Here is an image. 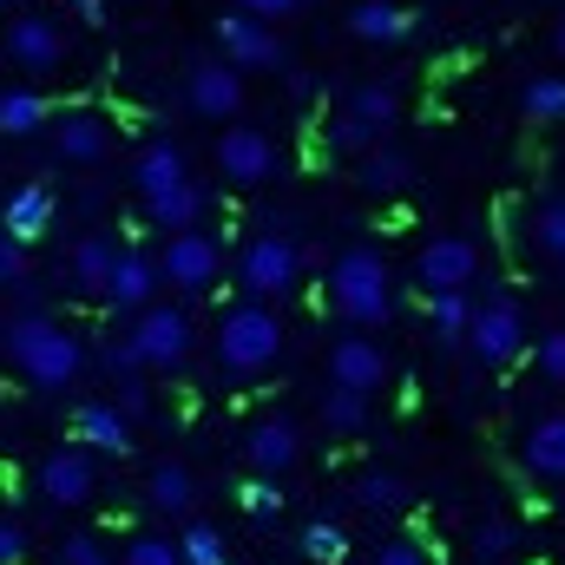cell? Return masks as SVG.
I'll list each match as a JSON object with an SVG mask.
<instances>
[{
	"instance_id": "9c48e42d",
	"label": "cell",
	"mask_w": 565,
	"mask_h": 565,
	"mask_svg": "<svg viewBox=\"0 0 565 565\" xmlns=\"http://www.w3.org/2000/svg\"><path fill=\"white\" fill-rule=\"evenodd\" d=\"M132 342H139L145 369H184L191 362V316L178 302H151L132 322Z\"/></svg>"
},
{
	"instance_id": "8d00e7d4",
	"label": "cell",
	"mask_w": 565,
	"mask_h": 565,
	"mask_svg": "<svg viewBox=\"0 0 565 565\" xmlns=\"http://www.w3.org/2000/svg\"><path fill=\"white\" fill-rule=\"evenodd\" d=\"M53 565H113V553H106L99 533H66V540L53 546Z\"/></svg>"
},
{
	"instance_id": "5b68a950",
	"label": "cell",
	"mask_w": 565,
	"mask_h": 565,
	"mask_svg": "<svg viewBox=\"0 0 565 565\" xmlns=\"http://www.w3.org/2000/svg\"><path fill=\"white\" fill-rule=\"evenodd\" d=\"M395 119H402V93H395V79H362V86L349 93V113L335 119V145H349V151H375Z\"/></svg>"
},
{
	"instance_id": "7dc6e473",
	"label": "cell",
	"mask_w": 565,
	"mask_h": 565,
	"mask_svg": "<svg viewBox=\"0 0 565 565\" xmlns=\"http://www.w3.org/2000/svg\"><path fill=\"white\" fill-rule=\"evenodd\" d=\"M79 20H86V26H99V20H106V0H79Z\"/></svg>"
},
{
	"instance_id": "ffe728a7",
	"label": "cell",
	"mask_w": 565,
	"mask_h": 565,
	"mask_svg": "<svg viewBox=\"0 0 565 565\" xmlns=\"http://www.w3.org/2000/svg\"><path fill=\"white\" fill-rule=\"evenodd\" d=\"M158 264L145 257V250H119V264H113V282H106V302L113 309H151V289H158Z\"/></svg>"
},
{
	"instance_id": "7c38bea8",
	"label": "cell",
	"mask_w": 565,
	"mask_h": 565,
	"mask_svg": "<svg viewBox=\"0 0 565 565\" xmlns=\"http://www.w3.org/2000/svg\"><path fill=\"white\" fill-rule=\"evenodd\" d=\"M93 487H99V473H93V447H60V454L40 460V493H46L53 507H86Z\"/></svg>"
},
{
	"instance_id": "2e32d148",
	"label": "cell",
	"mask_w": 565,
	"mask_h": 565,
	"mask_svg": "<svg viewBox=\"0 0 565 565\" xmlns=\"http://www.w3.org/2000/svg\"><path fill=\"white\" fill-rule=\"evenodd\" d=\"M244 460L257 467V473H289L296 460H302V434H296V422H282V415H270V422H257L250 434H244Z\"/></svg>"
},
{
	"instance_id": "f1b7e54d",
	"label": "cell",
	"mask_w": 565,
	"mask_h": 565,
	"mask_svg": "<svg viewBox=\"0 0 565 565\" xmlns=\"http://www.w3.org/2000/svg\"><path fill=\"white\" fill-rule=\"evenodd\" d=\"M322 422H329V434H362V422H369V395L329 382V395H322Z\"/></svg>"
},
{
	"instance_id": "836d02e7",
	"label": "cell",
	"mask_w": 565,
	"mask_h": 565,
	"mask_svg": "<svg viewBox=\"0 0 565 565\" xmlns=\"http://www.w3.org/2000/svg\"><path fill=\"white\" fill-rule=\"evenodd\" d=\"M237 507H244L250 520H277V513H282V487L270 480V473H257V480H244V487H237Z\"/></svg>"
},
{
	"instance_id": "3957f363",
	"label": "cell",
	"mask_w": 565,
	"mask_h": 565,
	"mask_svg": "<svg viewBox=\"0 0 565 565\" xmlns=\"http://www.w3.org/2000/svg\"><path fill=\"white\" fill-rule=\"evenodd\" d=\"M282 355V322L270 302H237V309H224V322H217V369L224 375H264L270 362Z\"/></svg>"
},
{
	"instance_id": "c3c4849f",
	"label": "cell",
	"mask_w": 565,
	"mask_h": 565,
	"mask_svg": "<svg viewBox=\"0 0 565 565\" xmlns=\"http://www.w3.org/2000/svg\"><path fill=\"white\" fill-rule=\"evenodd\" d=\"M553 46H559V53H565V13H559V26H553Z\"/></svg>"
},
{
	"instance_id": "83f0119b",
	"label": "cell",
	"mask_w": 565,
	"mask_h": 565,
	"mask_svg": "<svg viewBox=\"0 0 565 565\" xmlns=\"http://www.w3.org/2000/svg\"><path fill=\"white\" fill-rule=\"evenodd\" d=\"M427 322H434L440 342H460V335L473 329V302H467V289H427Z\"/></svg>"
},
{
	"instance_id": "8992f818",
	"label": "cell",
	"mask_w": 565,
	"mask_h": 565,
	"mask_svg": "<svg viewBox=\"0 0 565 565\" xmlns=\"http://www.w3.org/2000/svg\"><path fill=\"white\" fill-rule=\"evenodd\" d=\"M302 277V250H296V237H282V231H264V237H250L244 244V264H237V282L264 302V296H289Z\"/></svg>"
},
{
	"instance_id": "4dcf8cb0",
	"label": "cell",
	"mask_w": 565,
	"mask_h": 565,
	"mask_svg": "<svg viewBox=\"0 0 565 565\" xmlns=\"http://www.w3.org/2000/svg\"><path fill=\"white\" fill-rule=\"evenodd\" d=\"M355 178H362V191L388 198V191H402V184H408V158H395V151H382V145H375V151L362 158V171H355Z\"/></svg>"
},
{
	"instance_id": "30bf717a",
	"label": "cell",
	"mask_w": 565,
	"mask_h": 565,
	"mask_svg": "<svg viewBox=\"0 0 565 565\" xmlns=\"http://www.w3.org/2000/svg\"><path fill=\"white\" fill-rule=\"evenodd\" d=\"M184 99H191V113L231 126V119L244 113V66H231L224 53H217V60H198V66L184 73Z\"/></svg>"
},
{
	"instance_id": "74e56055",
	"label": "cell",
	"mask_w": 565,
	"mask_h": 565,
	"mask_svg": "<svg viewBox=\"0 0 565 565\" xmlns=\"http://www.w3.org/2000/svg\"><path fill=\"white\" fill-rule=\"evenodd\" d=\"M119 565H184V546H171V540H158V533H139Z\"/></svg>"
},
{
	"instance_id": "ac0fdd59",
	"label": "cell",
	"mask_w": 565,
	"mask_h": 565,
	"mask_svg": "<svg viewBox=\"0 0 565 565\" xmlns=\"http://www.w3.org/2000/svg\"><path fill=\"white\" fill-rule=\"evenodd\" d=\"M73 440L93 447V454H132V415L113 408V402H79V415H73Z\"/></svg>"
},
{
	"instance_id": "6da1fadb",
	"label": "cell",
	"mask_w": 565,
	"mask_h": 565,
	"mask_svg": "<svg viewBox=\"0 0 565 565\" xmlns=\"http://www.w3.org/2000/svg\"><path fill=\"white\" fill-rule=\"evenodd\" d=\"M329 302H335L355 329L388 322V316H395V277H388L382 250H369V244L342 250V257H335V270H329Z\"/></svg>"
},
{
	"instance_id": "7bdbcfd3",
	"label": "cell",
	"mask_w": 565,
	"mask_h": 565,
	"mask_svg": "<svg viewBox=\"0 0 565 565\" xmlns=\"http://www.w3.org/2000/svg\"><path fill=\"white\" fill-rule=\"evenodd\" d=\"M20 559H26V526L0 520V565H20Z\"/></svg>"
},
{
	"instance_id": "ba28073f",
	"label": "cell",
	"mask_w": 565,
	"mask_h": 565,
	"mask_svg": "<svg viewBox=\"0 0 565 565\" xmlns=\"http://www.w3.org/2000/svg\"><path fill=\"white\" fill-rule=\"evenodd\" d=\"M467 342H473V355H480L487 369H507V362H520V355H526V316H520V302H507V296L480 302V309H473V329H467Z\"/></svg>"
},
{
	"instance_id": "f35d334b",
	"label": "cell",
	"mask_w": 565,
	"mask_h": 565,
	"mask_svg": "<svg viewBox=\"0 0 565 565\" xmlns=\"http://www.w3.org/2000/svg\"><path fill=\"white\" fill-rule=\"evenodd\" d=\"M513 553V526L507 520H480L473 526V559H507Z\"/></svg>"
},
{
	"instance_id": "52a82bcc",
	"label": "cell",
	"mask_w": 565,
	"mask_h": 565,
	"mask_svg": "<svg viewBox=\"0 0 565 565\" xmlns=\"http://www.w3.org/2000/svg\"><path fill=\"white\" fill-rule=\"evenodd\" d=\"M66 26L53 20V13H13L7 20V33H0V53L20 66V73H53V66H66Z\"/></svg>"
},
{
	"instance_id": "4316f807",
	"label": "cell",
	"mask_w": 565,
	"mask_h": 565,
	"mask_svg": "<svg viewBox=\"0 0 565 565\" xmlns=\"http://www.w3.org/2000/svg\"><path fill=\"white\" fill-rule=\"evenodd\" d=\"M40 126H53V106H46L33 86H7V93H0V132H7V139H33Z\"/></svg>"
},
{
	"instance_id": "4fadbf2b",
	"label": "cell",
	"mask_w": 565,
	"mask_h": 565,
	"mask_svg": "<svg viewBox=\"0 0 565 565\" xmlns=\"http://www.w3.org/2000/svg\"><path fill=\"white\" fill-rule=\"evenodd\" d=\"M158 270H164V282L171 289H211L217 282V244L204 237V231H178L171 244H164V257H158Z\"/></svg>"
},
{
	"instance_id": "1f68e13d",
	"label": "cell",
	"mask_w": 565,
	"mask_h": 565,
	"mask_svg": "<svg viewBox=\"0 0 565 565\" xmlns=\"http://www.w3.org/2000/svg\"><path fill=\"white\" fill-rule=\"evenodd\" d=\"M355 500L369 513H395V507H408V487H402V473H362L355 480Z\"/></svg>"
},
{
	"instance_id": "7a4b0ae2",
	"label": "cell",
	"mask_w": 565,
	"mask_h": 565,
	"mask_svg": "<svg viewBox=\"0 0 565 565\" xmlns=\"http://www.w3.org/2000/svg\"><path fill=\"white\" fill-rule=\"evenodd\" d=\"M7 355H13V369H20L33 388H66V382L79 375V335L60 329L53 316H20V322L7 329Z\"/></svg>"
},
{
	"instance_id": "9a60e30c",
	"label": "cell",
	"mask_w": 565,
	"mask_h": 565,
	"mask_svg": "<svg viewBox=\"0 0 565 565\" xmlns=\"http://www.w3.org/2000/svg\"><path fill=\"white\" fill-rule=\"evenodd\" d=\"M480 270V250H473V237H434L422 250V264H415V277L422 289H467Z\"/></svg>"
},
{
	"instance_id": "e575fe53",
	"label": "cell",
	"mask_w": 565,
	"mask_h": 565,
	"mask_svg": "<svg viewBox=\"0 0 565 565\" xmlns=\"http://www.w3.org/2000/svg\"><path fill=\"white\" fill-rule=\"evenodd\" d=\"M533 244L565 264V198H546V204H540V217H533Z\"/></svg>"
},
{
	"instance_id": "8fae6325",
	"label": "cell",
	"mask_w": 565,
	"mask_h": 565,
	"mask_svg": "<svg viewBox=\"0 0 565 565\" xmlns=\"http://www.w3.org/2000/svg\"><path fill=\"white\" fill-rule=\"evenodd\" d=\"M217 171H224L231 184H264V178H277V139L257 132V126H224V139H217Z\"/></svg>"
},
{
	"instance_id": "b9f144b4",
	"label": "cell",
	"mask_w": 565,
	"mask_h": 565,
	"mask_svg": "<svg viewBox=\"0 0 565 565\" xmlns=\"http://www.w3.org/2000/svg\"><path fill=\"white\" fill-rule=\"evenodd\" d=\"M106 369H113V375H139V369H145L139 342H132V335H126V342H113V349H106Z\"/></svg>"
},
{
	"instance_id": "ee69618b",
	"label": "cell",
	"mask_w": 565,
	"mask_h": 565,
	"mask_svg": "<svg viewBox=\"0 0 565 565\" xmlns=\"http://www.w3.org/2000/svg\"><path fill=\"white\" fill-rule=\"evenodd\" d=\"M375 565H427V553L415 546V540H395V546H382V553H375Z\"/></svg>"
},
{
	"instance_id": "f546056e",
	"label": "cell",
	"mask_w": 565,
	"mask_h": 565,
	"mask_svg": "<svg viewBox=\"0 0 565 565\" xmlns=\"http://www.w3.org/2000/svg\"><path fill=\"white\" fill-rule=\"evenodd\" d=\"M520 106H526V119H540V126H559V119H565V79H559V73H540V79H526Z\"/></svg>"
},
{
	"instance_id": "484cf974",
	"label": "cell",
	"mask_w": 565,
	"mask_h": 565,
	"mask_svg": "<svg viewBox=\"0 0 565 565\" xmlns=\"http://www.w3.org/2000/svg\"><path fill=\"white\" fill-rule=\"evenodd\" d=\"M113 264H119V244H113V237H79V244H73V289L106 296Z\"/></svg>"
},
{
	"instance_id": "bcb514c9",
	"label": "cell",
	"mask_w": 565,
	"mask_h": 565,
	"mask_svg": "<svg viewBox=\"0 0 565 565\" xmlns=\"http://www.w3.org/2000/svg\"><path fill=\"white\" fill-rule=\"evenodd\" d=\"M119 408H126V415H145V408H151V402H145V388L132 382V375H126V388H119Z\"/></svg>"
},
{
	"instance_id": "7402d4cb",
	"label": "cell",
	"mask_w": 565,
	"mask_h": 565,
	"mask_svg": "<svg viewBox=\"0 0 565 565\" xmlns=\"http://www.w3.org/2000/svg\"><path fill=\"white\" fill-rule=\"evenodd\" d=\"M145 217H151L164 237H178V231H198V217H204V191H198V178H184V184H171V191L145 198Z\"/></svg>"
},
{
	"instance_id": "60d3db41",
	"label": "cell",
	"mask_w": 565,
	"mask_h": 565,
	"mask_svg": "<svg viewBox=\"0 0 565 565\" xmlns=\"http://www.w3.org/2000/svg\"><path fill=\"white\" fill-rule=\"evenodd\" d=\"M20 277H26V244H20L13 231H0V289L20 282Z\"/></svg>"
},
{
	"instance_id": "d590c367",
	"label": "cell",
	"mask_w": 565,
	"mask_h": 565,
	"mask_svg": "<svg viewBox=\"0 0 565 565\" xmlns=\"http://www.w3.org/2000/svg\"><path fill=\"white\" fill-rule=\"evenodd\" d=\"M178 546H184V565H231V559H224V533H217V526H204V520H198V526H184V540H178Z\"/></svg>"
},
{
	"instance_id": "ab89813d",
	"label": "cell",
	"mask_w": 565,
	"mask_h": 565,
	"mask_svg": "<svg viewBox=\"0 0 565 565\" xmlns=\"http://www.w3.org/2000/svg\"><path fill=\"white\" fill-rule=\"evenodd\" d=\"M540 375L565 388V329H546V335H540Z\"/></svg>"
},
{
	"instance_id": "44dd1931",
	"label": "cell",
	"mask_w": 565,
	"mask_h": 565,
	"mask_svg": "<svg viewBox=\"0 0 565 565\" xmlns=\"http://www.w3.org/2000/svg\"><path fill=\"white\" fill-rule=\"evenodd\" d=\"M46 224H53V191H46V184H20V191H7V204H0V231H13L20 244H33V237H46Z\"/></svg>"
},
{
	"instance_id": "d6986e66",
	"label": "cell",
	"mask_w": 565,
	"mask_h": 565,
	"mask_svg": "<svg viewBox=\"0 0 565 565\" xmlns=\"http://www.w3.org/2000/svg\"><path fill=\"white\" fill-rule=\"evenodd\" d=\"M349 33L369 40V46H402L415 33V13L402 0H355L349 7Z\"/></svg>"
},
{
	"instance_id": "277c9868",
	"label": "cell",
	"mask_w": 565,
	"mask_h": 565,
	"mask_svg": "<svg viewBox=\"0 0 565 565\" xmlns=\"http://www.w3.org/2000/svg\"><path fill=\"white\" fill-rule=\"evenodd\" d=\"M217 53L231 60V66H244V73H289V53H282V33L277 20H257V13H224L217 26Z\"/></svg>"
},
{
	"instance_id": "f6af8a7d",
	"label": "cell",
	"mask_w": 565,
	"mask_h": 565,
	"mask_svg": "<svg viewBox=\"0 0 565 565\" xmlns=\"http://www.w3.org/2000/svg\"><path fill=\"white\" fill-rule=\"evenodd\" d=\"M237 7H244V13H257V20H289L302 0H237Z\"/></svg>"
},
{
	"instance_id": "603a6c76",
	"label": "cell",
	"mask_w": 565,
	"mask_h": 565,
	"mask_svg": "<svg viewBox=\"0 0 565 565\" xmlns=\"http://www.w3.org/2000/svg\"><path fill=\"white\" fill-rule=\"evenodd\" d=\"M526 473H540V480H565V415H540V422L526 427Z\"/></svg>"
},
{
	"instance_id": "d6a6232c",
	"label": "cell",
	"mask_w": 565,
	"mask_h": 565,
	"mask_svg": "<svg viewBox=\"0 0 565 565\" xmlns=\"http://www.w3.org/2000/svg\"><path fill=\"white\" fill-rule=\"evenodd\" d=\"M302 559L342 565V559H349V533H342V526H329V520H316V526L302 533Z\"/></svg>"
},
{
	"instance_id": "5bb4252c",
	"label": "cell",
	"mask_w": 565,
	"mask_h": 565,
	"mask_svg": "<svg viewBox=\"0 0 565 565\" xmlns=\"http://www.w3.org/2000/svg\"><path fill=\"white\" fill-rule=\"evenodd\" d=\"M329 382L375 395V388L388 382V349H382V342H369V335H342V342L329 349Z\"/></svg>"
},
{
	"instance_id": "681fc988",
	"label": "cell",
	"mask_w": 565,
	"mask_h": 565,
	"mask_svg": "<svg viewBox=\"0 0 565 565\" xmlns=\"http://www.w3.org/2000/svg\"><path fill=\"white\" fill-rule=\"evenodd\" d=\"M0 7H13V0H0Z\"/></svg>"
},
{
	"instance_id": "cb8c5ba5",
	"label": "cell",
	"mask_w": 565,
	"mask_h": 565,
	"mask_svg": "<svg viewBox=\"0 0 565 565\" xmlns=\"http://www.w3.org/2000/svg\"><path fill=\"white\" fill-rule=\"evenodd\" d=\"M132 178H139L145 198H158V191L184 184V178H191V164H184V151H178L171 139H151V145L139 151V164H132Z\"/></svg>"
},
{
	"instance_id": "d4e9b609",
	"label": "cell",
	"mask_w": 565,
	"mask_h": 565,
	"mask_svg": "<svg viewBox=\"0 0 565 565\" xmlns=\"http://www.w3.org/2000/svg\"><path fill=\"white\" fill-rule=\"evenodd\" d=\"M145 500H151L158 513H191V500H198V480H191V467H178V460H158V467L145 473Z\"/></svg>"
},
{
	"instance_id": "e0dca14e",
	"label": "cell",
	"mask_w": 565,
	"mask_h": 565,
	"mask_svg": "<svg viewBox=\"0 0 565 565\" xmlns=\"http://www.w3.org/2000/svg\"><path fill=\"white\" fill-rule=\"evenodd\" d=\"M53 151H60L66 164H99V158L113 151V126H106L99 113H60V119H53Z\"/></svg>"
}]
</instances>
